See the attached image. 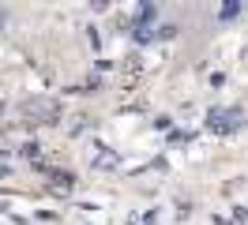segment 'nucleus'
<instances>
[{"mask_svg": "<svg viewBox=\"0 0 248 225\" xmlns=\"http://www.w3.org/2000/svg\"><path fill=\"white\" fill-rule=\"evenodd\" d=\"M207 124H211L215 132H237V128L245 124V113H241V109H211Z\"/></svg>", "mask_w": 248, "mask_h": 225, "instance_id": "obj_1", "label": "nucleus"}, {"mask_svg": "<svg viewBox=\"0 0 248 225\" xmlns=\"http://www.w3.org/2000/svg\"><path fill=\"white\" fill-rule=\"evenodd\" d=\"M241 12V8H237V4H226V8H222V19H233V15Z\"/></svg>", "mask_w": 248, "mask_h": 225, "instance_id": "obj_2", "label": "nucleus"}]
</instances>
